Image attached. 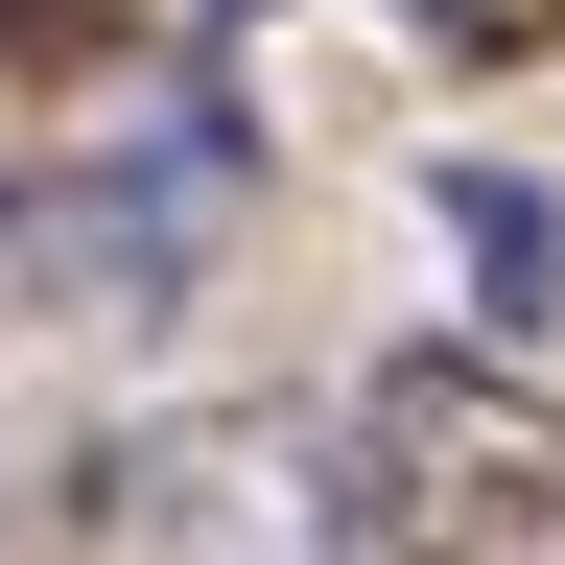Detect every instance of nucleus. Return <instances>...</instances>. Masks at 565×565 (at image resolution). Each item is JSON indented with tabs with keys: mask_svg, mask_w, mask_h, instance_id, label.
Segmentation results:
<instances>
[{
	"mask_svg": "<svg viewBox=\"0 0 565 565\" xmlns=\"http://www.w3.org/2000/svg\"><path fill=\"white\" fill-rule=\"evenodd\" d=\"M565 542V377L377 353L353 401V565H542Z\"/></svg>",
	"mask_w": 565,
	"mask_h": 565,
	"instance_id": "nucleus-1",
	"label": "nucleus"
},
{
	"mask_svg": "<svg viewBox=\"0 0 565 565\" xmlns=\"http://www.w3.org/2000/svg\"><path fill=\"white\" fill-rule=\"evenodd\" d=\"M212 212H236V166H212V141H141V166H24V189H0V330L166 307V282L212 259Z\"/></svg>",
	"mask_w": 565,
	"mask_h": 565,
	"instance_id": "nucleus-2",
	"label": "nucleus"
},
{
	"mask_svg": "<svg viewBox=\"0 0 565 565\" xmlns=\"http://www.w3.org/2000/svg\"><path fill=\"white\" fill-rule=\"evenodd\" d=\"M141 71V0H0V118H71Z\"/></svg>",
	"mask_w": 565,
	"mask_h": 565,
	"instance_id": "nucleus-3",
	"label": "nucleus"
},
{
	"mask_svg": "<svg viewBox=\"0 0 565 565\" xmlns=\"http://www.w3.org/2000/svg\"><path fill=\"white\" fill-rule=\"evenodd\" d=\"M448 236H471L494 307H542V189H494V166H471V189H448Z\"/></svg>",
	"mask_w": 565,
	"mask_h": 565,
	"instance_id": "nucleus-4",
	"label": "nucleus"
}]
</instances>
